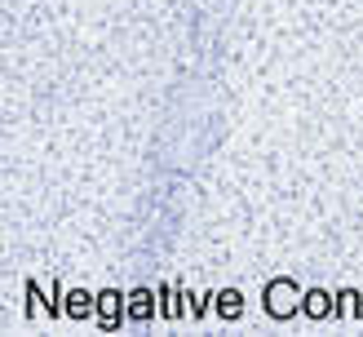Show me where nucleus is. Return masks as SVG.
I'll return each instance as SVG.
<instances>
[]
</instances>
